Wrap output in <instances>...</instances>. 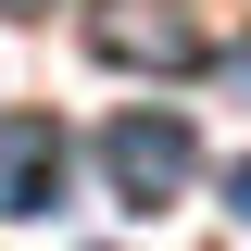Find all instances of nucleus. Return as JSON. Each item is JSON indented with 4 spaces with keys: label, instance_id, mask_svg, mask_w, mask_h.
I'll list each match as a JSON object with an SVG mask.
<instances>
[{
    "label": "nucleus",
    "instance_id": "f257e3e1",
    "mask_svg": "<svg viewBox=\"0 0 251 251\" xmlns=\"http://www.w3.org/2000/svg\"><path fill=\"white\" fill-rule=\"evenodd\" d=\"M100 176H113V201H176L188 176H201V138H188L176 113H113V138H100Z\"/></svg>",
    "mask_w": 251,
    "mask_h": 251
},
{
    "label": "nucleus",
    "instance_id": "f03ea898",
    "mask_svg": "<svg viewBox=\"0 0 251 251\" xmlns=\"http://www.w3.org/2000/svg\"><path fill=\"white\" fill-rule=\"evenodd\" d=\"M88 50L100 63H151V75H188V63H201V25H188L176 0H100L88 13Z\"/></svg>",
    "mask_w": 251,
    "mask_h": 251
},
{
    "label": "nucleus",
    "instance_id": "7ed1b4c3",
    "mask_svg": "<svg viewBox=\"0 0 251 251\" xmlns=\"http://www.w3.org/2000/svg\"><path fill=\"white\" fill-rule=\"evenodd\" d=\"M50 201H63V126L13 113L0 126V214H50Z\"/></svg>",
    "mask_w": 251,
    "mask_h": 251
},
{
    "label": "nucleus",
    "instance_id": "20e7f679",
    "mask_svg": "<svg viewBox=\"0 0 251 251\" xmlns=\"http://www.w3.org/2000/svg\"><path fill=\"white\" fill-rule=\"evenodd\" d=\"M226 214H239V226H251V163H226Z\"/></svg>",
    "mask_w": 251,
    "mask_h": 251
},
{
    "label": "nucleus",
    "instance_id": "39448f33",
    "mask_svg": "<svg viewBox=\"0 0 251 251\" xmlns=\"http://www.w3.org/2000/svg\"><path fill=\"white\" fill-rule=\"evenodd\" d=\"M226 75H239V88H251V50H226Z\"/></svg>",
    "mask_w": 251,
    "mask_h": 251
},
{
    "label": "nucleus",
    "instance_id": "423d86ee",
    "mask_svg": "<svg viewBox=\"0 0 251 251\" xmlns=\"http://www.w3.org/2000/svg\"><path fill=\"white\" fill-rule=\"evenodd\" d=\"M0 13H50V0H0Z\"/></svg>",
    "mask_w": 251,
    "mask_h": 251
}]
</instances>
